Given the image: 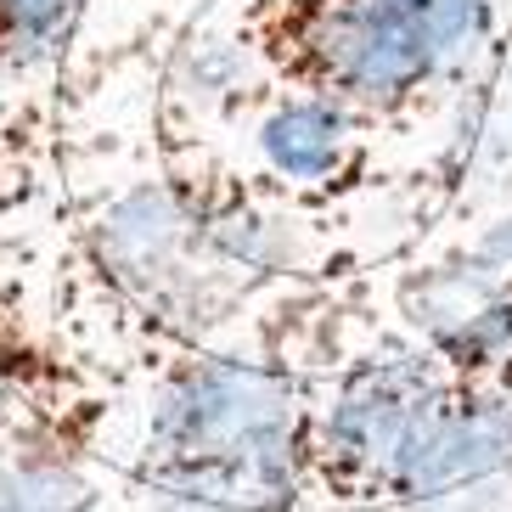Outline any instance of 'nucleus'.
Masks as SVG:
<instances>
[{
    "label": "nucleus",
    "mask_w": 512,
    "mask_h": 512,
    "mask_svg": "<svg viewBox=\"0 0 512 512\" xmlns=\"http://www.w3.org/2000/svg\"><path fill=\"white\" fill-rule=\"evenodd\" d=\"M74 254L130 338L169 344H220L282 293L383 271L338 242V214L164 113L152 169L79 203Z\"/></svg>",
    "instance_id": "nucleus-1"
},
{
    "label": "nucleus",
    "mask_w": 512,
    "mask_h": 512,
    "mask_svg": "<svg viewBox=\"0 0 512 512\" xmlns=\"http://www.w3.org/2000/svg\"><path fill=\"white\" fill-rule=\"evenodd\" d=\"M124 411V512H310V366L237 338H130Z\"/></svg>",
    "instance_id": "nucleus-2"
},
{
    "label": "nucleus",
    "mask_w": 512,
    "mask_h": 512,
    "mask_svg": "<svg viewBox=\"0 0 512 512\" xmlns=\"http://www.w3.org/2000/svg\"><path fill=\"white\" fill-rule=\"evenodd\" d=\"M271 85L361 107L411 136L439 124L512 34V0H209Z\"/></svg>",
    "instance_id": "nucleus-3"
},
{
    "label": "nucleus",
    "mask_w": 512,
    "mask_h": 512,
    "mask_svg": "<svg viewBox=\"0 0 512 512\" xmlns=\"http://www.w3.org/2000/svg\"><path fill=\"white\" fill-rule=\"evenodd\" d=\"M445 389V361L372 304L316 372L310 512H389Z\"/></svg>",
    "instance_id": "nucleus-4"
},
{
    "label": "nucleus",
    "mask_w": 512,
    "mask_h": 512,
    "mask_svg": "<svg viewBox=\"0 0 512 512\" xmlns=\"http://www.w3.org/2000/svg\"><path fill=\"white\" fill-rule=\"evenodd\" d=\"M231 136L242 147V164L310 209L349 214L355 203L394 186L389 158H383L394 130L366 119L361 107L316 91H293V85L265 79V91L248 102Z\"/></svg>",
    "instance_id": "nucleus-5"
},
{
    "label": "nucleus",
    "mask_w": 512,
    "mask_h": 512,
    "mask_svg": "<svg viewBox=\"0 0 512 512\" xmlns=\"http://www.w3.org/2000/svg\"><path fill=\"white\" fill-rule=\"evenodd\" d=\"M377 304L451 377H490L512 366V265L479 259L467 242L439 237L377 271Z\"/></svg>",
    "instance_id": "nucleus-6"
},
{
    "label": "nucleus",
    "mask_w": 512,
    "mask_h": 512,
    "mask_svg": "<svg viewBox=\"0 0 512 512\" xmlns=\"http://www.w3.org/2000/svg\"><path fill=\"white\" fill-rule=\"evenodd\" d=\"M389 512H512V366L451 377Z\"/></svg>",
    "instance_id": "nucleus-7"
},
{
    "label": "nucleus",
    "mask_w": 512,
    "mask_h": 512,
    "mask_svg": "<svg viewBox=\"0 0 512 512\" xmlns=\"http://www.w3.org/2000/svg\"><path fill=\"white\" fill-rule=\"evenodd\" d=\"M512 209V34L439 119L428 158V231H462Z\"/></svg>",
    "instance_id": "nucleus-8"
},
{
    "label": "nucleus",
    "mask_w": 512,
    "mask_h": 512,
    "mask_svg": "<svg viewBox=\"0 0 512 512\" xmlns=\"http://www.w3.org/2000/svg\"><path fill=\"white\" fill-rule=\"evenodd\" d=\"M96 0H0V79H40L62 68Z\"/></svg>",
    "instance_id": "nucleus-9"
},
{
    "label": "nucleus",
    "mask_w": 512,
    "mask_h": 512,
    "mask_svg": "<svg viewBox=\"0 0 512 512\" xmlns=\"http://www.w3.org/2000/svg\"><path fill=\"white\" fill-rule=\"evenodd\" d=\"M0 434H6V406H0Z\"/></svg>",
    "instance_id": "nucleus-10"
}]
</instances>
